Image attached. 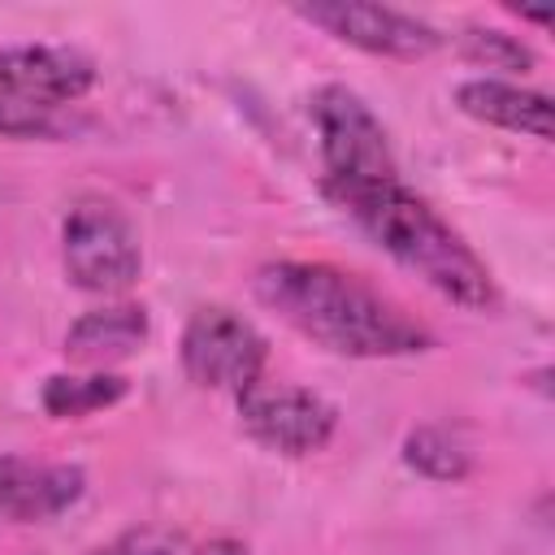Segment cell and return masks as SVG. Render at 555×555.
<instances>
[{
	"instance_id": "7a4b0ae2",
	"label": "cell",
	"mask_w": 555,
	"mask_h": 555,
	"mask_svg": "<svg viewBox=\"0 0 555 555\" xmlns=\"http://www.w3.org/2000/svg\"><path fill=\"white\" fill-rule=\"evenodd\" d=\"M386 256L412 269L425 286L447 295L460 308H494L499 291L481 256L399 178L364 182L330 195Z\"/></svg>"
},
{
	"instance_id": "ba28073f",
	"label": "cell",
	"mask_w": 555,
	"mask_h": 555,
	"mask_svg": "<svg viewBox=\"0 0 555 555\" xmlns=\"http://www.w3.org/2000/svg\"><path fill=\"white\" fill-rule=\"evenodd\" d=\"M304 22L321 26L325 35L373 52V56H395V61H416L429 56L442 35L421 22L416 13L390 9V4H360V0H325V4H299L295 9Z\"/></svg>"
},
{
	"instance_id": "5b68a950",
	"label": "cell",
	"mask_w": 555,
	"mask_h": 555,
	"mask_svg": "<svg viewBox=\"0 0 555 555\" xmlns=\"http://www.w3.org/2000/svg\"><path fill=\"white\" fill-rule=\"evenodd\" d=\"M61 260L74 286L117 295L139 282L143 251L134 225L108 204H78L61 225Z\"/></svg>"
},
{
	"instance_id": "277c9868",
	"label": "cell",
	"mask_w": 555,
	"mask_h": 555,
	"mask_svg": "<svg viewBox=\"0 0 555 555\" xmlns=\"http://www.w3.org/2000/svg\"><path fill=\"white\" fill-rule=\"evenodd\" d=\"M178 351H182V369L195 386L230 390V395L251 390L269 360L264 334L247 317H238L234 308H221V304L191 312Z\"/></svg>"
},
{
	"instance_id": "6da1fadb",
	"label": "cell",
	"mask_w": 555,
	"mask_h": 555,
	"mask_svg": "<svg viewBox=\"0 0 555 555\" xmlns=\"http://www.w3.org/2000/svg\"><path fill=\"white\" fill-rule=\"evenodd\" d=\"M251 286L269 312H278L291 330H299L334 356L390 360L425 351L434 343L429 330L416 317H408L390 295L325 260L264 264L256 269Z\"/></svg>"
},
{
	"instance_id": "9c48e42d",
	"label": "cell",
	"mask_w": 555,
	"mask_h": 555,
	"mask_svg": "<svg viewBox=\"0 0 555 555\" xmlns=\"http://www.w3.org/2000/svg\"><path fill=\"white\" fill-rule=\"evenodd\" d=\"M87 490L78 464H43V460H0V516L4 520H52L69 512Z\"/></svg>"
},
{
	"instance_id": "52a82bcc",
	"label": "cell",
	"mask_w": 555,
	"mask_h": 555,
	"mask_svg": "<svg viewBox=\"0 0 555 555\" xmlns=\"http://www.w3.org/2000/svg\"><path fill=\"white\" fill-rule=\"evenodd\" d=\"M91 82H95V61L69 43L0 48V91L30 113L52 117L56 108L82 100Z\"/></svg>"
},
{
	"instance_id": "3957f363",
	"label": "cell",
	"mask_w": 555,
	"mask_h": 555,
	"mask_svg": "<svg viewBox=\"0 0 555 555\" xmlns=\"http://www.w3.org/2000/svg\"><path fill=\"white\" fill-rule=\"evenodd\" d=\"M308 117L321 139V160H325V195L364 186V182H386L399 178L386 126L373 117V108L338 82H325L308 95Z\"/></svg>"
},
{
	"instance_id": "9a60e30c",
	"label": "cell",
	"mask_w": 555,
	"mask_h": 555,
	"mask_svg": "<svg viewBox=\"0 0 555 555\" xmlns=\"http://www.w3.org/2000/svg\"><path fill=\"white\" fill-rule=\"evenodd\" d=\"M178 551V538L160 525H139V529H126L117 533L113 542H104L100 551L91 555H173Z\"/></svg>"
},
{
	"instance_id": "30bf717a",
	"label": "cell",
	"mask_w": 555,
	"mask_h": 555,
	"mask_svg": "<svg viewBox=\"0 0 555 555\" xmlns=\"http://www.w3.org/2000/svg\"><path fill=\"white\" fill-rule=\"evenodd\" d=\"M143 343H147V312H143V304H108V308L82 312L65 330V347L61 351L74 364L108 369V364L134 356Z\"/></svg>"
},
{
	"instance_id": "5bb4252c",
	"label": "cell",
	"mask_w": 555,
	"mask_h": 555,
	"mask_svg": "<svg viewBox=\"0 0 555 555\" xmlns=\"http://www.w3.org/2000/svg\"><path fill=\"white\" fill-rule=\"evenodd\" d=\"M460 52L473 65H486V69H529L533 65V52L520 39H512L494 26H468L460 35Z\"/></svg>"
},
{
	"instance_id": "7c38bea8",
	"label": "cell",
	"mask_w": 555,
	"mask_h": 555,
	"mask_svg": "<svg viewBox=\"0 0 555 555\" xmlns=\"http://www.w3.org/2000/svg\"><path fill=\"white\" fill-rule=\"evenodd\" d=\"M126 390H130V382L117 377V373H104V369H95V373H56V377L43 382L39 403L56 421H78V416L113 408L117 399H126Z\"/></svg>"
},
{
	"instance_id": "8992f818",
	"label": "cell",
	"mask_w": 555,
	"mask_h": 555,
	"mask_svg": "<svg viewBox=\"0 0 555 555\" xmlns=\"http://www.w3.org/2000/svg\"><path fill=\"white\" fill-rule=\"evenodd\" d=\"M238 421L243 429L278 451V455H312L334 438L338 412L321 395L304 386H264L256 382L251 390L238 395Z\"/></svg>"
},
{
	"instance_id": "8fae6325",
	"label": "cell",
	"mask_w": 555,
	"mask_h": 555,
	"mask_svg": "<svg viewBox=\"0 0 555 555\" xmlns=\"http://www.w3.org/2000/svg\"><path fill=\"white\" fill-rule=\"evenodd\" d=\"M455 104L486 126L529 134V139H551V95L546 91H529V87L499 82V78H473V82L455 87Z\"/></svg>"
},
{
	"instance_id": "4fadbf2b",
	"label": "cell",
	"mask_w": 555,
	"mask_h": 555,
	"mask_svg": "<svg viewBox=\"0 0 555 555\" xmlns=\"http://www.w3.org/2000/svg\"><path fill=\"white\" fill-rule=\"evenodd\" d=\"M403 460H408V468H416V473L429 477V481H460V477H468V468H473L468 447H464L451 429H442V425H421V429H412V434L403 438Z\"/></svg>"
},
{
	"instance_id": "2e32d148",
	"label": "cell",
	"mask_w": 555,
	"mask_h": 555,
	"mask_svg": "<svg viewBox=\"0 0 555 555\" xmlns=\"http://www.w3.org/2000/svg\"><path fill=\"white\" fill-rule=\"evenodd\" d=\"M52 130H56L52 117L13 104V100L0 91V134H9V139H26V134H52Z\"/></svg>"
}]
</instances>
